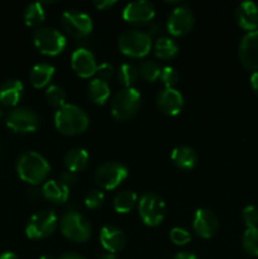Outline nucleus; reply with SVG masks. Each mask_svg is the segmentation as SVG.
Here are the masks:
<instances>
[{
  "label": "nucleus",
  "instance_id": "obj_23",
  "mask_svg": "<svg viewBox=\"0 0 258 259\" xmlns=\"http://www.w3.org/2000/svg\"><path fill=\"white\" fill-rule=\"evenodd\" d=\"M55 75V67L50 63H38L29 72V81L35 89L46 88Z\"/></svg>",
  "mask_w": 258,
  "mask_h": 259
},
{
  "label": "nucleus",
  "instance_id": "obj_27",
  "mask_svg": "<svg viewBox=\"0 0 258 259\" xmlns=\"http://www.w3.org/2000/svg\"><path fill=\"white\" fill-rule=\"evenodd\" d=\"M154 53L161 60H171L179 53V45L172 38L161 37L154 43Z\"/></svg>",
  "mask_w": 258,
  "mask_h": 259
},
{
  "label": "nucleus",
  "instance_id": "obj_34",
  "mask_svg": "<svg viewBox=\"0 0 258 259\" xmlns=\"http://www.w3.org/2000/svg\"><path fill=\"white\" fill-rule=\"evenodd\" d=\"M159 78H161L164 89H174V86L179 82V72L171 66H166L162 68Z\"/></svg>",
  "mask_w": 258,
  "mask_h": 259
},
{
  "label": "nucleus",
  "instance_id": "obj_43",
  "mask_svg": "<svg viewBox=\"0 0 258 259\" xmlns=\"http://www.w3.org/2000/svg\"><path fill=\"white\" fill-rule=\"evenodd\" d=\"M58 259H86V258H83L82 255L77 254V253H66V254H63L62 257H60Z\"/></svg>",
  "mask_w": 258,
  "mask_h": 259
},
{
  "label": "nucleus",
  "instance_id": "obj_22",
  "mask_svg": "<svg viewBox=\"0 0 258 259\" xmlns=\"http://www.w3.org/2000/svg\"><path fill=\"white\" fill-rule=\"evenodd\" d=\"M42 195L45 196V199L53 204H65L70 197V189L61 184L60 181L50 180L43 185Z\"/></svg>",
  "mask_w": 258,
  "mask_h": 259
},
{
  "label": "nucleus",
  "instance_id": "obj_19",
  "mask_svg": "<svg viewBox=\"0 0 258 259\" xmlns=\"http://www.w3.org/2000/svg\"><path fill=\"white\" fill-rule=\"evenodd\" d=\"M99 239H100L104 249L113 254L120 252L125 247V235H124L123 230L114 225H105L101 228Z\"/></svg>",
  "mask_w": 258,
  "mask_h": 259
},
{
  "label": "nucleus",
  "instance_id": "obj_42",
  "mask_svg": "<svg viewBox=\"0 0 258 259\" xmlns=\"http://www.w3.org/2000/svg\"><path fill=\"white\" fill-rule=\"evenodd\" d=\"M40 196H42V192L38 191L37 189H32L28 191V197H29L32 201H35V200H39Z\"/></svg>",
  "mask_w": 258,
  "mask_h": 259
},
{
  "label": "nucleus",
  "instance_id": "obj_21",
  "mask_svg": "<svg viewBox=\"0 0 258 259\" xmlns=\"http://www.w3.org/2000/svg\"><path fill=\"white\" fill-rule=\"evenodd\" d=\"M171 159L179 168L189 171L196 166L199 162V156L191 147L179 146L171 152Z\"/></svg>",
  "mask_w": 258,
  "mask_h": 259
},
{
  "label": "nucleus",
  "instance_id": "obj_14",
  "mask_svg": "<svg viewBox=\"0 0 258 259\" xmlns=\"http://www.w3.org/2000/svg\"><path fill=\"white\" fill-rule=\"evenodd\" d=\"M239 60L247 70L258 71V29L243 35L239 43Z\"/></svg>",
  "mask_w": 258,
  "mask_h": 259
},
{
  "label": "nucleus",
  "instance_id": "obj_29",
  "mask_svg": "<svg viewBox=\"0 0 258 259\" xmlns=\"http://www.w3.org/2000/svg\"><path fill=\"white\" fill-rule=\"evenodd\" d=\"M138 70L131 63H123L116 71V77L120 85L124 88H133L134 83L138 80Z\"/></svg>",
  "mask_w": 258,
  "mask_h": 259
},
{
  "label": "nucleus",
  "instance_id": "obj_18",
  "mask_svg": "<svg viewBox=\"0 0 258 259\" xmlns=\"http://www.w3.org/2000/svg\"><path fill=\"white\" fill-rule=\"evenodd\" d=\"M235 22L242 29L253 32L258 29V5L254 2L245 0L235 9Z\"/></svg>",
  "mask_w": 258,
  "mask_h": 259
},
{
  "label": "nucleus",
  "instance_id": "obj_16",
  "mask_svg": "<svg viewBox=\"0 0 258 259\" xmlns=\"http://www.w3.org/2000/svg\"><path fill=\"white\" fill-rule=\"evenodd\" d=\"M156 105L159 111L168 116L181 113L184 108V96L177 89H163L156 96Z\"/></svg>",
  "mask_w": 258,
  "mask_h": 259
},
{
  "label": "nucleus",
  "instance_id": "obj_20",
  "mask_svg": "<svg viewBox=\"0 0 258 259\" xmlns=\"http://www.w3.org/2000/svg\"><path fill=\"white\" fill-rule=\"evenodd\" d=\"M23 93H24V86L22 81L17 78H9L0 86V104L3 106L14 109L22 100Z\"/></svg>",
  "mask_w": 258,
  "mask_h": 259
},
{
  "label": "nucleus",
  "instance_id": "obj_10",
  "mask_svg": "<svg viewBox=\"0 0 258 259\" xmlns=\"http://www.w3.org/2000/svg\"><path fill=\"white\" fill-rule=\"evenodd\" d=\"M62 28L73 38H85L93 32V20L86 13L77 9L67 10L61 17Z\"/></svg>",
  "mask_w": 258,
  "mask_h": 259
},
{
  "label": "nucleus",
  "instance_id": "obj_31",
  "mask_svg": "<svg viewBox=\"0 0 258 259\" xmlns=\"http://www.w3.org/2000/svg\"><path fill=\"white\" fill-rule=\"evenodd\" d=\"M46 100L53 108H62L63 105L67 104L66 103V91L58 85L48 86L46 90Z\"/></svg>",
  "mask_w": 258,
  "mask_h": 259
},
{
  "label": "nucleus",
  "instance_id": "obj_26",
  "mask_svg": "<svg viewBox=\"0 0 258 259\" xmlns=\"http://www.w3.org/2000/svg\"><path fill=\"white\" fill-rule=\"evenodd\" d=\"M138 202V196L132 190H125L121 191L114 197L113 206L114 210L119 214H126V212L132 211L136 204Z\"/></svg>",
  "mask_w": 258,
  "mask_h": 259
},
{
  "label": "nucleus",
  "instance_id": "obj_38",
  "mask_svg": "<svg viewBox=\"0 0 258 259\" xmlns=\"http://www.w3.org/2000/svg\"><path fill=\"white\" fill-rule=\"evenodd\" d=\"M60 182L62 185H65V186L70 187L71 185H73L76 182L75 174H73V172H70V171L63 172V174L60 175Z\"/></svg>",
  "mask_w": 258,
  "mask_h": 259
},
{
  "label": "nucleus",
  "instance_id": "obj_33",
  "mask_svg": "<svg viewBox=\"0 0 258 259\" xmlns=\"http://www.w3.org/2000/svg\"><path fill=\"white\" fill-rule=\"evenodd\" d=\"M104 201H105L104 192L99 189L90 190V191L85 195V205L86 207H89V209L91 210L99 209V207L103 206Z\"/></svg>",
  "mask_w": 258,
  "mask_h": 259
},
{
  "label": "nucleus",
  "instance_id": "obj_2",
  "mask_svg": "<svg viewBox=\"0 0 258 259\" xmlns=\"http://www.w3.org/2000/svg\"><path fill=\"white\" fill-rule=\"evenodd\" d=\"M89 116L83 109L73 104H66L55 113V126L65 136H77L89 128Z\"/></svg>",
  "mask_w": 258,
  "mask_h": 259
},
{
  "label": "nucleus",
  "instance_id": "obj_35",
  "mask_svg": "<svg viewBox=\"0 0 258 259\" xmlns=\"http://www.w3.org/2000/svg\"><path fill=\"white\" fill-rule=\"evenodd\" d=\"M169 239L174 244L185 245L191 240V234H190L189 230L184 229V228L175 227L169 232Z\"/></svg>",
  "mask_w": 258,
  "mask_h": 259
},
{
  "label": "nucleus",
  "instance_id": "obj_30",
  "mask_svg": "<svg viewBox=\"0 0 258 259\" xmlns=\"http://www.w3.org/2000/svg\"><path fill=\"white\" fill-rule=\"evenodd\" d=\"M243 249L250 255L258 257V228H247L242 237Z\"/></svg>",
  "mask_w": 258,
  "mask_h": 259
},
{
  "label": "nucleus",
  "instance_id": "obj_25",
  "mask_svg": "<svg viewBox=\"0 0 258 259\" xmlns=\"http://www.w3.org/2000/svg\"><path fill=\"white\" fill-rule=\"evenodd\" d=\"M88 95L89 99L93 101L94 104L98 105H103L106 103V100L110 96V88L106 81L99 80V78H94L90 81L88 86Z\"/></svg>",
  "mask_w": 258,
  "mask_h": 259
},
{
  "label": "nucleus",
  "instance_id": "obj_15",
  "mask_svg": "<svg viewBox=\"0 0 258 259\" xmlns=\"http://www.w3.org/2000/svg\"><path fill=\"white\" fill-rule=\"evenodd\" d=\"M192 229L202 239H210L219 230V220L214 211L202 207L195 212L192 219Z\"/></svg>",
  "mask_w": 258,
  "mask_h": 259
},
{
  "label": "nucleus",
  "instance_id": "obj_44",
  "mask_svg": "<svg viewBox=\"0 0 258 259\" xmlns=\"http://www.w3.org/2000/svg\"><path fill=\"white\" fill-rule=\"evenodd\" d=\"M0 259H19L17 257V254H14L13 252H5L3 254H0Z\"/></svg>",
  "mask_w": 258,
  "mask_h": 259
},
{
  "label": "nucleus",
  "instance_id": "obj_39",
  "mask_svg": "<svg viewBox=\"0 0 258 259\" xmlns=\"http://www.w3.org/2000/svg\"><path fill=\"white\" fill-rule=\"evenodd\" d=\"M116 4L115 0H95L94 7L99 10H108Z\"/></svg>",
  "mask_w": 258,
  "mask_h": 259
},
{
  "label": "nucleus",
  "instance_id": "obj_13",
  "mask_svg": "<svg viewBox=\"0 0 258 259\" xmlns=\"http://www.w3.org/2000/svg\"><path fill=\"white\" fill-rule=\"evenodd\" d=\"M194 25L195 15L187 7L175 8L167 20V30L175 37H181L190 33Z\"/></svg>",
  "mask_w": 258,
  "mask_h": 259
},
{
  "label": "nucleus",
  "instance_id": "obj_36",
  "mask_svg": "<svg viewBox=\"0 0 258 259\" xmlns=\"http://www.w3.org/2000/svg\"><path fill=\"white\" fill-rule=\"evenodd\" d=\"M242 219L247 228H258V207L248 205L243 209Z\"/></svg>",
  "mask_w": 258,
  "mask_h": 259
},
{
  "label": "nucleus",
  "instance_id": "obj_37",
  "mask_svg": "<svg viewBox=\"0 0 258 259\" xmlns=\"http://www.w3.org/2000/svg\"><path fill=\"white\" fill-rule=\"evenodd\" d=\"M114 73H115V68L113 67V65H110L108 62H103L96 67L95 75L98 76L96 78H99V80L106 81L113 77Z\"/></svg>",
  "mask_w": 258,
  "mask_h": 259
},
{
  "label": "nucleus",
  "instance_id": "obj_5",
  "mask_svg": "<svg viewBox=\"0 0 258 259\" xmlns=\"http://www.w3.org/2000/svg\"><path fill=\"white\" fill-rule=\"evenodd\" d=\"M60 229L63 237L75 243H83L91 235L89 220L78 211H67L61 217Z\"/></svg>",
  "mask_w": 258,
  "mask_h": 259
},
{
  "label": "nucleus",
  "instance_id": "obj_40",
  "mask_svg": "<svg viewBox=\"0 0 258 259\" xmlns=\"http://www.w3.org/2000/svg\"><path fill=\"white\" fill-rule=\"evenodd\" d=\"M249 81H250V86H252L253 91H254L255 94H258V71L252 72Z\"/></svg>",
  "mask_w": 258,
  "mask_h": 259
},
{
  "label": "nucleus",
  "instance_id": "obj_32",
  "mask_svg": "<svg viewBox=\"0 0 258 259\" xmlns=\"http://www.w3.org/2000/svg\"><path fill=\"white\" fill-rule=\"evenodd\" d=\"M162 68L159 65L154 61H144L139 66L138 73L143 80L148 81V82H154L157 78L161 76Z\"/></svg>",
  "mask_w": 258,
  "mask_h": 259
},
{
  "label": "nucleus",
  "instance_id": "obj_47",
  "mask_svg": "<svg viewBox=\"0 0 258 259\" xmlns=\"http://www.w3.org/2000/svg\"><path fill=\"white\" fill-rule=\"evenodd\" d=\"M3 115V108H2V104H0V116Z\"/></svg>",
  "mask_w": 258,
  "mask_h": 259
},
{
  "label": "nucleus",
  "instance_id": "obj_4",
  "mask_svg": "<svg viewBox=\"0 0 258 259\" xmlns=\"http://www.w3.org/2000/svg\"><path fill=\"white\" fill-rule=\"evenodd\" d=\"M118 46L121 53L133 58H142L152 48V38L148 33L137 29L124 30L118 38Z\"/></svg>",
  "mask_w": 258,
  "mask_h": 259
},
{
  "label": "nucleus",
  "instance_id": "obj_8",
  "mask_svg": "<svg viewBox=\"0 0 258 259\" xmlns=\"http://www.w3.org/2000/svg\"><path fill=\"white\" fill-rule=\"evenodd\" d=\"M57 228V217L52 210H42L30 217L25 225V234L29 239H45Z\"/></svg>",
  "mask_w": 258,
  "mask_h": 259
},
{
  "label": "nucleus",
  "instance_id": "obj_41",
  "mask_svg": "<svg viewBox=\"0 0 258 259\" xmlns=\"http://www.w3.org/2000/svg\"><path fill=\"white\" fill-rule=\"evenodd\" d=\"M172 259H197V258H196V255L192 254V253L180 252V253H177V254L175 255Z\"/></svg>",
  "mask_w": 258,
  "mask_h": 259
},
{
  "label": "nucleus",
  "instance_id": "obj_12",
  "mask_svg": "<svg viewBox=\"0 0 258 259\" xmlns=\"http://www.w3.org/2000/svg\"><path fill=\"white\" fill-rule=\"evenodd\" d=\"M156 15L153 4L147 0H137L124 7L121 17L129 24L143 25L151 22Z\"/></svg>",
  "mask_w": 258,
  "mask_h": 259
},
{
  "label": "nucleus",
  "instance_id": "obj_17",
  "mask_svg": "<svg viewBox=\"0 0 258 259\" xmlns=\"http://www.w3.org/2000/svg\"><path fill=\"white\" fill-rule=\"evenodd\" d=\"M71 66L76 75L82 78L91 77L96 72V61L91 51L86 48H77L71 56Z\"/></svg>",
  "mask_w": 258,
  "mask_h": 259
},
{
  "label": "nucleus",
  "instance_id": "obj_24",
  "mask_svg": "<svg viewBox=\"0 0 258 259\" xmlns=\"http://www.w3.org/2000/svg\"><path fill=\"white\" fill-rule=\"evenodd\" d=\"M89 153L83 148H72L65 154V166L70 172H80L86 168L89 164Z\"/></svg>",
  "mask_w": 258,
  "mask_h": 259
},
{
  "label": "nucleus",
  "instance_id": "obj_9",
  "mask_svg": "<svg viewBox=\"0 0 258 259\" xmlns=\"http://www.w3.org/2000/svg\"><path fill=\"white\" fill-rule=\"evenodd\" d=\"M128 176V168L119 162H105L95 171L96 185L103 190H114Z\"/></svg>",
  "mask_w": 258,
  "mask_h": 259
},
{
  "label": "nucleus",
  "instance_id": "obj_6",
  "mask_svg": "<svg viewBox=\"0 0 258 259\" xmlns=\"http://www.w3.org/2000/svg\"><path fill=\"white\" fill-rule=\"evenodd\" d=\"M138 212L147 227H158L166 218V204L158 195L147 192L139 199Z\"/></svg>",
  "mask_w": 258,
  "mask_h": 259
},
{
  "label": "nucleus",
  "instance_id": "obj_1",
  "mask_svg": "<svg viewBox=\"0 0 258 259\" xmlns=\"http://www.w3.org/2000/svg\"><path fill=\"white\" fill-rule=\"evenodd\" d=\"M17 172L24 182L39 185L50 175L51 166L42 154L34 151H28L20 154L18 158Z\"/></svg>",
  "mask_w": 258,
  "mask_h": 259
},
{
  "label": "nucleus",
  "instance_id": "obj_7",
  "mask_svg": "<svg viewBox=\"0 0 258 259\" xmlns=\"http://www.w3.org/2000/svg\"><path fill=\"white\" fill-rule=\"evenodd\" d=\"M35 48L47 56L60 55L66 47V37L53 27L38 28L33 35Z\"/></svg>",
  "mask_w": 258,
  "mask_h": 259
},
{
  "label": "nucleus",
  "instance_id": "obj_45",
  "mask_svg": "<svg viewBox=\"0 0 258 259\" xmlns=\"http://www.w3.org/2000/svg\"><path fill=\"white\" fill-rule=\"evenodd\" d=\"M99 259H118L115 254H113V253H105V254L101 255Z\"/></svg>",
  "mask_w": 258,
  "mask_h": 259
},
{
  "label": "nucleus",
  "instance_id": "obj_46",
  "mask_svg": "<svg viewBox=\"0 0 258 259\" xmlns=\"http://www.w3.org/2000/svg\"><path fill=\"white\" fill-rule=\"evenodd\" d=\"M39 259H56V258L51 254H45V255H42Z\"/></svg>",
  "mask_w": 258,
  "mask_h": 259
},
{
  "label": "nucleus",
  "instance_id": "obj_11",
  "mask_svg": "<svg viewBox=\"0 0 258 259\" xmlns=\"http://www.w3.org/2000/svg\"><path fill=\"white\" fill-rule=\"evenodd\" d=\"M7 125L15 133H33L39 126V119L32 109L19 106L8 113Z\"/></svg>",
  "mask_w": 258,
  "mask_h": 259
},
{
  "label": "nucleus",
  "instance_id": "obj_3",
  "mask_svg": "<svg viewBox=\"0 0 258 259\" xmlns=\"http://www.w3.org/2000/svg\"><path fill=\"white\" fill-rule=\"evenodd\" d=\"M141 106V93L136 88H124L115 94L111 101V115L119 121L133 118Z\"/></svg>",
  "mask_w": 258,
  "mask_h": 259
},
{
  "label": "nucleus",
  "instance_id": "obj_28",
  "mask_svg": "<svg viewBox=\"0 0 258 259\" xmlns=\"http://www.w3.org/2000/svg\"><path fill=\"white\" fill-rule=\"evenodd\" d=\"M46 18L45 9L40 3H30L24 10V23L28 27H38Z\"/></svg>",
  "mask_w": 258,
  "mask_h": 259
}]
</instances>
